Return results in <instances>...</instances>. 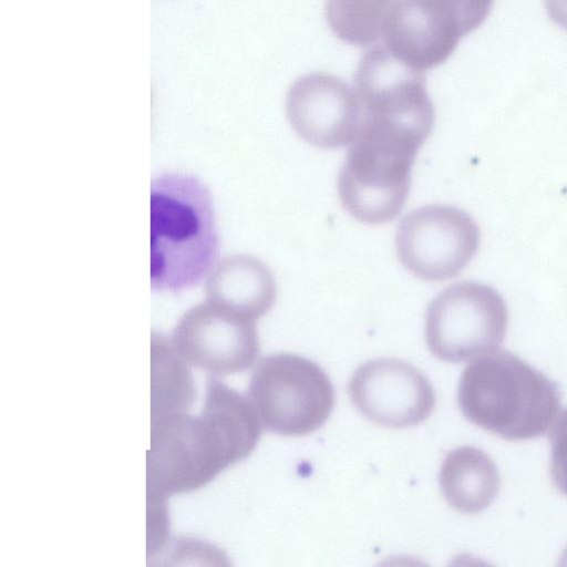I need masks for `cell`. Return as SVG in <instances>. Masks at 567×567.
Masks as SVG:
<instances>
[{
	"instance_id": "cell-1",
	"label": "cell",
	"mask_w": 567,
	"mask_h": 567,
	"mask_svg": "<svg viewBox=\"0 0 567 567\" xmlns=\"http://www.w3.org/2000/svg\"><path fill=\"white\" fill-rule=\"evenodd\" d=\"M261 424L248 400L208 377L199 415L185 410L152 415L147 453V496L165 502L175 493L192 492L221 471L247 457L256 447Z\"/></svg>"
},
{
	"instance_id": "cell-2",
	"label": "cell",
	"mask_w": 567,
	"mask_h": 567,
	"mask_svg": "<svg viewBox=\"0 0 567 567\" xmlns=\"http://www.w3.org/2000/svg\"><path fill=\"white\" fill-rule=\"evenodd\" d=\"M209 189L195 176L166 172L151 182V287L179 292L199 285L218 261Z\"/></svg>"
},
{
	"instance_id": "cell-3",
	"label": "cell",
	"mask_w": 567,
	"mask_h": 567,
	"mask_svg": "<svg viewBox=\"0 0 567 567\" xmlns=\"http://www.w3.org/2000/svg\"><path fill=\"white\" fill-rule=\"evenodd\" d=\"M457 403L475 425L507 440L543 435L560 409L557 384L508 351H492L468 364Z\"/></svg>"
},
{
	"instance_id": "cell-4",
	"label": "cell",
	"mask_w": 567,
	"mask_h": 567,
	"mask_svg": "<svg viewBox=\"0 0 567 567\" xmlns=\"http://www.w3.org/2000/svg\"><path fill=\"white\" fill-rule=\"evenodd\" d=\"M425 137L395 126L362 121L338 175V195L357 220H393L411 187V169Z\"/></svg>"
},
{
	"instance_id": "cell-5",
	"label": "cell",
	"mask_w": 567,
	"mask_h": 567,
	"mask_svg": "<svg viewBox=\"0 0 567 567\" xmlns=\"http://www.w3.org/2000/svg\"><path fill=\"white\" fill-rule=\"evenodd\" d=\"M247 398L261 427L285 436L317 431L334 405L327 373L316 362L293 353L262 358L250 375Z\"/></svg>"
},
{
	"instance_id": "cell-6",
	"label": "cell",
	"mask_w": 567,
	"mask_h": 567,
	"mask_svg": "<svg viewBox=\"0 0 567 567\" xmlns=\"http://www.w3.org/2000/svg\"><path fill=\"white\" fill-rule=\"evenodd\" d=\"M507 309L492 287L463 281L449 286L430 302L425 340L431 353L457 363L497 349L505 337Z\"/></svg>"
},
{
	"instance_id": "cell-7",
	"label": "cell",
	"mask_w": 567,
	"mask_h": 567,
	"mask_svg": "<svg viewBox=\"0 0 567 567\" xmlns=\"http://www.w3.org/2000/svg\"><path fill=\"white\" fill-rule=\"evenodd\" d=\"M480 230L473 218L450 205H427L405 215L396 229L402 266L425 281L456 277L473 259Z\"/></svg>"
},
{
	"instance_id": "cell-8",
	"label": "cell",
	"mask_w": 567,
	"mask_h": 567,
	"mask_svg": "<svg viewBox=\"0 0 567 567\" xmlns=\"http://www.w3.org/2000/svg\"><path fill=\"white\" fill-rule=\"evenodd\" d=\"M363 120L430 136L434 107L422 71L394 58L385 48L363 54L354 74Z\"/></svg>"
},
{
	"instance_id": "cell-9",
	"label": "cell",
	"mask_w": 567,
	"mask_h": 567,
	"mask_svg": "<svg viewBox=\"0 0 567 567\" xmlns=\"http://www.w3.org/2000/svg\"><path fill=\"white\" fill-rule=\"evenodd\" d=\"M171 343L188 364L215 377L243 372L259 354L255 321L208 301L183 313L173 330Z\"/></svg>"
},
{
	"instance_id": "cell-10",
	"label": "cell",
	"mask_w": 567,
	"mask_h": 567,
	"mask_svg": "<svg viewBox=\"0 0 567 567\" xmlns=\"http://www.w3.org/2000/svg\"><path fill=\"white\" fill-rule=\"evenodd\" d=\"M354 406L371 422L404 429L424 422L436 403L427 377L409 362L377 358L361 364L349 382Z\"/></svg>"
},
{
	"instance_id": "cell-11",
	"label": "cell",
	"mask_w": 567,
	"mask_h": 567,
	"mask_svg": "<svg viewBox=\"0 0 567 567\" xmlns=\"http://www.w3.org/2000/svg\"><path fill=\"white\" fill-rule=\"evenodd\" d=\"M287 118L296 134L320 148H340L357 138L363 113L354 90L340 78L312 72L290 86Z\"/></svg>"
},
{
	"instance_id": "cell-12",
	"label": "cell",
	"mask_w": 567,
	"mask_h": 567,
	"mask_svg": "<svg viewBox=\"0 0 567 567\" xmlns=\"http://www.w3.org/2000/svg\"><path fill=\"white\" fill-rule=\"evenodd\" d=\"M463 35L456 17L437 0H396L381 37L394 58L424 72L445 62Z\"/></svg>"
},
{
	"instance_id": "cell-13",
	"label": "cell",
	"mask_w": 567,
	"mask_h": 567,
	"mask_svg": "<svg viewBox=\"0 0 567 567\" xmlns=\"http://www.w3.org/2000/svg\"><path fill=\"white\" fill-rule=\"evenodd\" d=\"M205 296L209 303L256 322L275 305L277 285L260 259L235 254L218 260L210 270Z\"/></svg>"
},
{
	"instance_id": "cell-14",
	"label": "cell",
	"mask_w": 567,
	"mask_h": 567,
	"mask_svg": "<svg viewBox=\"0 0 567 567\" xmlns=\"http://www.w3.org/2000/svg\"><path fill=\"white\" fill-rule=\"evenodd\" d=\"M439 482L446 502L464 514L486 508L499 489V474L495 463L474 446L452 450L443 460Z\"/></svg>"
},
{
	"instance_id": "cell-15",
	"label": "cell",
	"mask_w": 567,
	"mask_h": 567,
	"mask_svg": "<svg viewBox=\"0 0 567 567\" xmlns=\"http://www.w3.org/2000/svg\"><path fill=\"white\" fill-rule=\"evenodd\" d=\"M152 346V413L185 410L194 400V386L188 363L174 350L171 340L153 332Z\"/></svg>"
},
{
	"instance_id": "cell-16",
	"label": "cell",
	"mask_w": 567,
	"mask_h": 567,
	"mask_svg": "<svg viewBox=\"0 0 567 567\" xmlns=\"http://www.w3.org/2000/svg\"><path fill=\"white\" fill-rule=\"evenodd\" d=\"M396 0H327L326 19L337 38L367 47L381 35L385 19Z\"/></svg>"
},
{
	"instance_id": "cell-17",
	"label": "cell",
	"mask_w": 567,
	"mask_h": 567,
	"mask_svg": "<svg viewBox=\"0 0 567 567\" xmlns=\"http://www.w3.org/2000/svg\"><path fill=\"white\" fill-rule=\"evenodd\" d=\"M550 474L555 486L567 495V410L550 431Z\"/></svg>"
},
{
	"instance_id": "cell-18",
	"label": "cell",
	"mask_w": 567,
	"mask_h": 567,
	"mask_svg": "<svg viewBox=\"0 0 567 567\" xmlns=\"http://www.w3.org/2000/svg\"><path fill=\"white\" fill-rule=\"evenodd\" d=\"M458 20L465 34L477 29L486 19L494 0H437Z\"/></svg>"
},
{
	"instance_id": "cell-19",
	"label": "cell",
	"mask_w": 567,
	"mask_h": 567,
	"mask_svg": "<svg viewBox=\"0 0 567 567\" xmlns=\"http://www.w3.org/2000/svg\"><path fill=\"white\" fill-rule=\"evenodd\" d=\"M545 7L549 18L567 30V0H545Z\"/></svg>"
}]
</instances>
